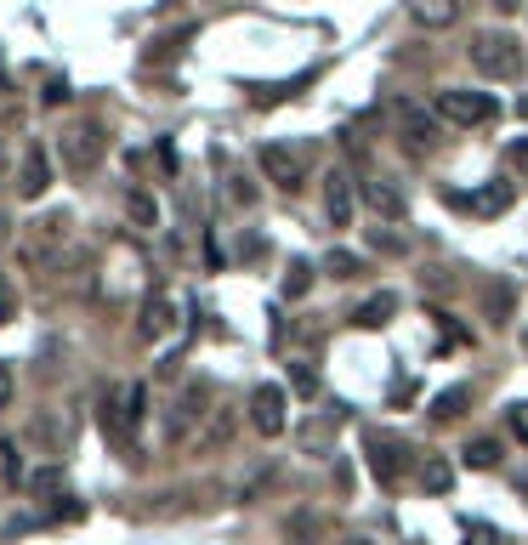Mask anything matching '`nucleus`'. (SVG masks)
Segmentation results:
<instances>
[{
  "label": "nucleus",
  "mask_w": 528,
  "mask_h": 545,
  "mask_svg": "<svg viewBox=\"0 0 528 545\" xmlns=\"http://www.w3.org/2000/svg\"><path fill=\"white\" fill-rule=\"evenodd\" d=\"M142 415H148V387H137V381H131L125 392H114V398H103V432L120 443L125 455L137 449V426H142Z\"/></svg>",
  "instance_id": "nucleus-1"
},
{
  "label": "nucleus",
  "mask_w": 528,
  "mask_h": 545,
  "mask_svg": "<svg viewBox=\"0 0 528 545\" xmlns=\"http://www.w3.org/2000/svg\"><path fill=\"white\" fill-rule=\"evenodd\" d=\"M472 69L489 74V80H511V74L523 69V46H517V35H506V29H483V35H472Z\"/></svg>",
  "instance_id": "nucleus-2"
},
{
  "label": "nucleus",
  "mask_w": 528,
  "mask_h": 545,
  "mask_svg": "<svg viewBox=\"0 0 528 545\" xmlns=\"http://www.w3.org/2000/svg\"><path fill=\"white\" fill-rule=\"evenodd\" d=\"M438 114L449 125H489L494 114H500V103H494L489 91H460V86H449V91H438Z\"/></svg>",
  "instance_id": "nucleus-3"
},
{
  "label": "nucleus",
  "mask_w": 528,
  "mask_h": 545,
  "mask_svg": "<svg viewBox=\"0 0 528 545\" xmlns=\"http://www.w3.org/2000/svg\"><path fill=\"white\" fill-rule=\"evenodd\" d=\"M57 154H63V171H97V159H103V137H97V125H74V131H63V142H57Z\"/></svg>",
  "instance_id": "nucleus-4"
},
{
  "label": "nucleus",
  "mask_w": 528,
  "mask_h": 545,
  "mask_svg": "<svg viewBox=\"0 0 528 545\" xmlns=\"http://www.w3.org/2000/svg\"><path fill=\"white\" fill-rule=\"evenodd\" d=\"M301 171H307V159H301L296 148H284V142H267L262 148V176L267 182H279L284 194H296L301 188Z\"/></svg>",
  "instance_id": "nucleus-5"
},
{
  "label": "nucleus",
  "mask_w": 528,
  "mask_h": 545,
  "mask_svg": "<svg viewBox=\"0 0 528 545\" xmlns=\"http://www.w3.org/2000/svg\"><path fill=\"white\" fill-rule=\"evenodd\" d=\"M250 421H256L262 438H279L284 421H290V415H284V392L279 387H256L250 392Z\"/></svg>",
  "instance_id": "nucleus-6"
},
{
  "label": "nucleus",
  "mask_w": 528,
  "mask_h": 545,
  "mask_svg": "<svg viewBox=\"0 0 528 545\" xmlns=\"http://www.w3.org/2000/svg\"><path fill=\"white\" fill-rule=\"evenodd\" d=\"M511 194H517L511 182H489V188H477V194H449V205H455V211H472V216H500L511 205Z\"/></svg>",
  "instance_id": "nucleus-7"
},
{
  "label": "nucleus",
  "mask_w": 528,
  "mask_h": 545,
  "mask_svg": "<svg viewBox=\"0 0 528 545\" xmlns=\"http://www.w3.org/2000/svg\"><path fill=\"white\" fill-rule=\"evenodd\" d=\"M370 472L392 489V483L404 477V443L398 438H370Z\"/></svg>",
  "instance_id": "nucleus-8"
},
{
  "label": "nucleus",
  "mask_w": 528,
  "mask_h": 545,
  "mask_svg": "<svg viewBox=\"0 0 528 545\" xmlns=\"http://www.w3.org/2000/svg\"><path fill=\"white\" fill-rule=\"evenodd\" d=\"M324 211H330L335 228H347V222H352V176L347 171L324 176Z\"/></svg>",
  "instance_id": "nucleus-9"
},
{
  "label": "nucleus",
  "mask_w": 528,
  "mask_h": 545,
  "mask_svg": "<svg viewBox=\"0 0 528 545\" xmlns=\"http://www.w3.org/2000/svg\"><path fill=\"white\" fill-rule=\"evenodd\" d=\"M46 188H52V165H46V154H40V148H23L18 194H23V199H40Z\"/></svg>",
  "instance_id": "nucleus-10"
},
{
  "label": "nucleus",
  "mask_w": 528,
  "mask_h": 545,
  "mask_svg": "<svg viewBox=\"0 0 528 545\" xmlns=\"http://www.w3.org/2000/svg\"><path fill=\"white\" fill-rule=\"evenodd\" d=\"M171 330H176V301L148 296V307H142V335H148V341H165Z\"/></svg>",
  "instance_id": "nucleus-11"
},
{
  "label": "nucleus",
  "mask_w": 528,
  "mask_h": 545,
  "mask_svg": "<svg viewBox=\"0 0 528 545\" xmlns=\"http://www.w3.org/2000/svg\"><path fill=\"white\" fill-rule=\"evenodd\" d=\"M409 12H415V23H426V29H455L460 0H409Z\"/></svg>",
  "instance_id": "nucleus-12"
},
{
  "label": "nucleus",
  "mask_w": 528,
  "mask_h": 545,
  "mask_svg": "<svg viewBox=\"0 0 528 545\" xmlns=\"http://www.w3.org/2000/svg\"><path fill=\"white\" fill-rule=\"evenodd\" d=\"M398 125H404V137L415 142V148L438 137V120H432V114H426L421 103H404V108H398Z\"/></svg>",
  "instance_id": "nucleus-13"
},
{
  "label": "nucleus",
  "mask_w": 528,
  "mask_h": 545,
  "mask_svg": "<svg viewBox=\"0 0 528 545\" xmlns=\"http://www.w3.org/2000/svg\"><path fill=\"white\" fill-rule=\"evenodd\" d=\"M392 313H398V296H392V290H381V296H370L358 313H352V324H358V330H381Z\"/></svg>",
  "instance_id": "nucleus-14"
},
{
  "label": "nucleus",
  "mask_w": 528,
  "mask_h": 545,
  "mask_svg": "<svg viewBox=\"0 0 528 545\" xmlns=\"http://www.w3.org/2000/svg\"><path fill=\"white\" fill-rule=\"evenodd\" d=\"M364 199H370V211L387 216V222H398V216H404V194H398L392 182H370V188H364Z\"/></svg>",
  "instance_id": "nucleus-15"
},
{
  "label": "nucleus",
  "mask_w": 528,
  "mask_h": 545,
  "mask_svg": "<svg viewBox=\"0 0 528 545\" xmlns=\"http://www.w3.org/2000/svg\"><path fill=\"white\" fill-rule=\"evenodd\" d=\"M460 460H466L472 472H489V466H500V443H494V438H477V443H466V449H460Z\"/></svg>",
  "instance_id": "nucleus-16"
},
{
  "label": "nucleus",
  "mask_w": 528,
  "mask_h": 545,
  "mask_svg": "<svg viewBox=\"0 0 528 545\" xmlns=\"http://www.w3.org/2000/svg\"><path fill=\"white\" fill-rule=\"evenodd\" d=\"M307 290H313V262H290V273H284V296L301 301Z\"/></svg>",
  "instance_id": "nucleus-17"
},
{
  "label": "nucleus",
  "mask_w": 528,
  "mask_h": 545,
  "mask_svg": "<svg viewBox=\"0 0 528 545\" xmlns=\"http://www.w3.org/2000/svg\"><path fill=\"white\" fill-rule=\"evenodd\" d=\"M466 398H472V387H449V392H438V398H432V415H438V421H455Z\"/></svg>",
  "instance_id": "nucleus-18"
},
{
  "label": "nucleus",
  "mask_w": 528,
  "mask_h": 545,
  "mask_svg": "<svg viewBox=\"0 0 528 545\" xmlns=\"http://www.w3.org/2000/svg\"><path fill=\"white\" fill-rule=\"evenodd\" d=\"M125 211H131V222H137V228H159V205L148 194H131V199H125Z\"/></svg>",
  "instance_id": "nucleus-19"
},
{
  "label": "nucleus",
  "mask_w": 528,
  "mask_h": 545,
  "mask_svg": "<svg viewBox=\"0 0 528 545\" xmlns=\"http://www.w3.org/2000/svg\"><path fill=\"white\" fill-rule=\"evenodd\" d=\"M290 387H296L301 398H313V392H318V370H313V364H301V358H296V364H290Z\"/></svg>",
  "instance_id": "nucleus-20"
},
{
  "label": "nucleus",
  "mask_w": 528,
  "mask_h": 545,
  "mask_svg": "<svg viewBox=\"0 0 528 545\" xmlns=\"http://www.w3.org/2000/svg\"><path fill=\"white\" fill-rule=\"evenodd\" d=\"M330 273H335V279H358V273H364V262H358L352 250H330Z\"/></svg>",
  "instance_id": "nucleus-21"
},
{
  "label": "nucleus",
  "mask_w": 528,
  "mask_h": 545,
  "mask_svg": "<svg viewBox=\"0 0 528 545\" xmlns=\"http://www.w3.org/2000/svg\"><path fill=\"white\" fill-rule=\"evenodd\" d=\"M426 489L432 494H449V483H455V472H449V466H443V460H426Z\"/></svg>",
  "instance_id": "nucleus-22"
},
{
  "label": "nucleus",
  "mask_w": 528,
  "mask_h": 545,
  "mask_svg": "<svg viewBox=\"0 0 528 545\" xmlns=\"http://www.w3.org/2000/svg\"><path fill=\"white\" fill-rule=\"evenodd\" d=\"M18 318V296H12V279L0 273V324H12Z\"/></svg>",
  "instance_id": "nucleus-23"
},
{
  "label": "nucleus",
  "mask_w": 528,
  "mask_h": 545,
  "mask_svg": "<svg viewBox=\"0 0 528 545\" xmlns=\"http://www.w3.org/2000/svg\"><path fill=\"white\" fill-rule=\"evenodd\" d=\"M506 159L517 165V176H528V137H517V142H511V148H506Z\"/></svg>",
  "instance_id": "nucleus-24"
},
{
  "label": "nucleus",
  "mask_w": 528,
  "mask_h": 545,
  "mask_svg": "<svg viewBox=\"0 0 528 545\" xmlns=\"http://www.w3.org/2000/svg\"><path fill=\"white\" fill-rule=\"evenodd\" d=\"M63 97H69V80H52V86L40 91V103H46V108H57Z\"/></svg>",
  "instance_id": "nucleus-25"
},
{
  "label": "nucleus",
  "mask_w": 528,
  "mask_h": 545,
  "mask_svg": "<svg viewBox=\"0 0 528 545\" xmlns=\"http://www.w3.org/2000/svg\"><path fill=\"white\" fill-rule=\"evenodd\" d=\"M466 540H477V545H494V528H483V523H466Z\"/></svg>",
  "instance_id": "nucleus-26"
},
{
  "label": "nucleus",
  "mask_w": 528,
  "mask_h": 545,
  "mask_svg": "<svg viewBox=\"0 0 528 545\" xmlns=\"http://www.w3.org/2000/svg\"><path fill=\"white\" fill-rule=\"evenodd\" d=\"M0 409H12V370L0 364Z\"/></svg>",
  "instance_id": "nucleus-27"
},
{
  "label": "nucleus",
  "mask_w": 528,
  "mask_h": 545,
  "mask_svg": "<svg viewBox=\"0 0 528 545\" xmlns=\"http://www.w3.org/2000/svg\"><path fill=\"white\" fill-rule=\"evenodd\" d=\"M57 483H63V472H35V489H40V494H52Z\"/></svg>",
  "instance_id": "nucleus-28"
},
{
  "label": "nucleus",
  "mask_w": 528,
  "mask_h": 545,
  "mask_svg": "<svg viewBox=\"0 0 528 545\" xmlns=\"http://www.w3.org/2000/svg\"><path fill=\"white\" fill-rule=\"evenodd\" d=\"M494 6H500V12H511V6H517V0H494Z\"/></svg>",
  "instance_id": "nucleus-29"
},
{
  "label": "nucleus",
  "mask_w": 528,
  "mask_h": 545,
  "mask_svg": "<svg viewBox=\"0 0 528 545\" xmlns=\"http://www.w3.org/2000/svg\"><path fill=\"white\" fill-rule=\"evenodd\" d=\"M347 545H370V540H347Z\"/></svg>",
  "instance_id": "nucleus-30"
}]
</instances>
